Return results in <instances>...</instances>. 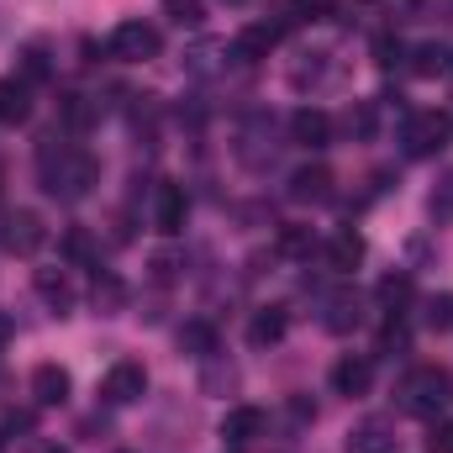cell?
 <instances>
[{
  "instance_id": "1",
  "label": "cell",
  "mask_w": 453,
  "mask_h": 453,
  "mask_svg": "<svg viewBox=\"0 0 453 453\" xmlns=\"http://www.w3.org/2000/svg\"><path fill=\"white\" fill-rule=\"evenodd\" d=\"M37 169H42V190L53 201H85L101 185V158L74 142H58V137H42Z\"/></svg>"
},
{
  "instance_id": "2",
  "label": "cell",
  "mask_w": 453,
  "mask_h": 453,
  "mask_svg": "<svg viewBox=\"0 0 453 453\" xmlns=\"http://www.w3.org/2000/svg\"><path fill=\"white\" fill-rule=\"evenodd\" d=\"M401 411H411V417H427V422H438L443 411L453 406V374L443 364H417L406 380H401Z\"/></svg>"
},
{
  "instance_id": "3",
  "label": "cell",
  "mask_w": 453,
  "mask_h": 453,
  "mask_svg": "<svg viewBox=\"0 0 453 453\" xmlns=\"http://www.w3.org/2000/svg\"><path fill=\"white\" fill-rule=\"evenodd\" d=\"M453 137V116L449 111H411L406 116V132H401V142H406V158H433V153H443Z\"/></svg>"
},
{
  "instance_id": "4",
  "label": "cell",
  "mask_w": 453,
  "mask_h": 453,
  "mask_svg": "<svg viewBox=\"0 0 453 453\" xmlns=\"http://www.w3.org/2000/svg\"><path fill=\"white\" fill-rule=\"evenodd\" d=\"M106 53L121 58V64H148V58H158L164 53V37H158V27L153 21H116L111 42H106Z\"/></svg>"
},
{
  "instance_id": "5",
  "label": "cell",
  "mask_w": 453,
  "mask_h": 453,
  "mask_svg": "<svg viewBox=\"0 0 453 453\" xmlns=\"http://www.w3.org/2000/svg\"><path fill=\"white\" fill-rule=\"evenodd\" d=\"M142 395H148V369L137 358H116L101 380V401L106 406H137Z\"/></svg>"
},
{
  "instance_id": "6",
  "label": "cell",
  "mask_w": 453,
  "mask_h": 453,
  "mask_svg": "<svg viewBox=\"0 0 453 453\" xmlns=\"http://www.w3.org/2000/svg\"><path fill=\"white\" fill-rule=\"evenodd\" d=\"M42 242H48V226H42L37 211H11V217H0V248H5V253L32 258Z\"/></svg>"
},
{
  "instance_id": "7",
  "label": "cell",
  "mask_w": 453,
  "mask_h": 453,
  "mask_svg": "<svg viewBox=\"0 0 453 453\" xmlns=\"http://www.w3.org/2000/svg\"><path fill=\"white\" fill-rule=\"evenodd\" d=\"M333 185H338V180H333L327 164H306V169L290 174V201H301V206H327V201L338 196Z\"/></svg>"
},
{
  "instance_id": "8",
  "label": "cell",
  "mask_w": 453,
  "mask_h": 453,
  "mask_svg": "<svg viewBox=\"0 0 453 453\" xmlns=\"http://www.w3.org/2000/svg\"><path fill=\"white\" fill-rule=\"evenodd\" d=\"M190 222V196H185V185H158V196H153V226L164 232V237H180Z\"/></svg>"
},
{
  "instance_id": "9",
  "label": "cell",
  "mask_w": 453,
  "mask_h": 453,
  "mask_svg": "<svg viewBox=\"0 0 453 453\" xmlns=\"http://www.w3.org/2000/svg\"><path fill=\"white\" fill-rule=\"evenodd\" d=\"M369 385H374V358L369 353H342L333 364V390L338 395L358 401V395H369Z\"/></svg>"
},
{
  "instance_id": "10",
  "label": "cell",
  "mask_w": 453,
  "mask_h": 453,
  "mask_svg": "<svg viewBox=\"0 0 453 453\" xmlns=\"http://www.w3.org/2000/svg\"><path fill=\"white\" fill-rule=\"evenodd\" d=\"M280 37H285V27H280V21H253V27H242V32H237V42H232V58H242V64H258V58H269V53L280 48Z\"/></svg>"
},
{
  "instance_id": "11",
  "label": "cell",
  "mask_w": 453,
  "mask_h": 453,
  "mask_svg": "<svg viewBox=\"0 0 453 453\" xmlns=\"http://www.w3.org/2000/svg\"><path fill=\"white\" fill-rule=\"evenodd\" d=\"M264 427H269V417H264L258 406H226V411H222V427H217V433H222L232 449H242V443L264 438Z\"/></svg>"
},
{
  "instance_id": "12",
  "label": "cell",
  "mask_w": 453,
  "mask_h": 453,
  "mask_svg": "<svg viewBox=\"0 0 453 453\" xmlns=\"http://www.w3.org/2000/svg\"><path fill=\"white\" fill-rule=\"evenodd\" d=\"M290 142L296 148H327L333 142V116L317 111V106H301L290 116Z\"/></svg>"
},
{
  "instance_id": "13",
  "label": "cell",
  "mask_w": 453,
  "mask_h": 453,
  "mask_svg": "<svg viewBox=\"0 0 453 453\" xmlns=\"http://www.w3.org/2000/svg\"><path fill=\"white\" fill-rule=\"evenodd\" d=\"M32 285H37V296H42V306H48L53 317H69V311H74V285H69L64 269H37Z\"/></svg>"
},
{
  "instance_id": "14",
  "label": "cell",
  "mask_w": 453,
  "mask_h": 453,
  "mask_svg": "<svg viewBox=\"0 0 453 453\" xmlns=\"http://www.w3.org/2000/svg\"><path fill=\"white\" fill-rule=\"evenodd\" d=\"M69 390H74V380H69L64 364H37V369H32V395H37V406H64Z\"/></svg>"
},
{
  "instance_id": "15",
  "label": "cell",
  "mask_w": 453,
  "mask_h": 453,
  "mask_svg": "<svg viewBox=\"0 0 453 453\" xmlns=\"http://www.w3.org/2000/svg\"><path fill=\"white\" fill-rule=\"evenodd\" d=\"M364 322V301L353 296V290H338V296H327V306H322V327L342 338V333H353Z\"/></svg>"
},
{
  "instance_id": "16",
  "label": "cell",
  "mask_w": 453,
  "mask_h": 453,
  "mask_svg": "<svg viewBox=\"0 0 453 453\" xmlns=\"http://www.w3.org/2000/svg\"><path fill=\"white\" fill-rule=\"evenodd\" d=\"M285 333H290V311L285 306H264L248 322V342L253 348H274V342H285Z\"/></svg>"
},
{
  "instance_id": "17",
  "label": "cell",
  "mask_w": 453,
  "mask_h": 453,
  "mask_svg": "<svg viewBox=\"0 0 453 453\" xmlns=\"http://www.w3.org/2000/svg\"><path fill=\"white\" fill-rule=\"evenodd\" d=\"M358 264H364V237H358L353 226L333 232V237H327V269H333V274H353Z\"/></svg>"
},
{
  "instance_id": "18",
  "label": "cell",
  "mask_w": 453,
  "mask_h": 453,
  "mask_svg": "<svg viewBox=\"0 0 453 453\" xmlns=\"http://www.w3.org/2000/svg\"><path fill=\"white\" fill-rule=\"evenodd\" d=\"M27 116H32V85L16 80V74L0 80V121H5V127H21Z\"/></svg>"
},
{
  "instance_id": "19",
  "label": "cell",
  "mask_w": 453,
  "mask_h": 453,
  "mask_svg": "<svg viewBox=\"0 0 453 453\" xmlns=\"http://www.w3.org/2000/svg\"><path fill=\"white\" fill-rule=\"evenodd\" d=\"M342 453H395V433H390L385 422H358V427L348 433Z\"/></svg>"
},
{
  "instance_id": "20",
  "label": "cell",
  "mask_w": 453,
  "mask_h": 453,
  "mask_svg": "<svg viewBox=\"0 0 453 453\" xmlns=\"http://www.w3.org/2000/svg\"><path fill=\"white\" fill-rule=\"evenodd\" d=\"M180 353H185V358H196V364H201V358H211V353H217V327H211V322H201V317H196V322H185V327H180Z\"/></svg>"
},
{
  "instance_id": "21",
  "label": "cell",
  "mask_w": 453,
  "mask_h": 453,
  "mask_svg": "<svg viewBox=\"0 0 453 453\" xmlns=\"http://www.w3.org/2000/svg\"><path fill=\"white\" fill-rule=\"evenodd\" d=\"M201 390H206V395H232V390H237V364H226L222 353L201 358Z\"/></svg>"
},
{
  "instance_id": "22",
  "label": "cell",
  "mask_w": 453,
  "mask_h": 453,
  "mask_svg": "<svg viewBox=\"0 0 453 453\" xmlns=\"http://www.w3.org/2000/svg\"><path fill=\"white\" fill-rule=\"evenodd\" d=\"M96 116H101V106H90V96H80V90H64V96H58V121H64L69 132H85Z\"/></svg>"
},
{
  "instance_id": "23",
  "label": "cell",
  "mask_w": 453,
  "mask_h": 453,
  "mask_svg": "<svg viewBox=\"0 0 453 453\" xmlns=\"http://www.w3.org/2000/svg\"><path fill=\"white\" fill-rule=\"evenodd\" d=\"M449 48H443V42H422V48H417V53H411V74H417V80H438V74H449Z\"/></svg>"
},
{
  "instance_id": "24",
  "label": "cell",
  "mask_w": 453,
  "mask_h": 453,
  "mask_svg": "<svg viewBox=\"0 0 453 453\" xmlns=\"http://www.w3.org/2000/svg\"><path fill=\"white\" fill-rule=\"evenodd\" d=\"M96 306H101V317H116L127 306V285L116 280L111 269H96Z\"/></svg>"
},
{
  "instance_id": "25",
  "label": "cell",
  "mask_w": 453,
  "mask_h": 453,
  "mask_svg": "<svg viewBox=\"0 0 453 453\" xmlns=\"http://www.w3.org/2000/svg\"><path fill=\"white\" fill-rule=\"evenodd\" d=\"M374 132H380V106L374 101H353L348 106V137L353 142H369Z\"/></svg>"
},
{
  "instance_id": "26",
  "label": "cell",
  "mask_w": 453,
  "mask_h": 453,
  "mask_svg": "<svg viewBox=\"0 0 453 453\" xmlns=\"http://www.w3.org/2000/svg\"><path fill=\"white\" fill-rule=\"evenodd\" d=\"M422 327H427V333H453V290L422 301Z\"/></svg>"
},
{
  "instance_id": "27",
  "label": "cell",
  "mask_w": 453,
  "mask_h": 453,
  "mask_svg": "<svg viewBox=\"0 0 453 453\" xmlns=\"http://www.w3.org/2000/svg\"><path fill=\"white\" fill-rule=\"evenodd\" d=\"M427 217H433L438 226L453 222V169L438 180V185H433V196H427Z\"/></svg>"
},
{
  "instance_id": "28",
  "label": "cell",
  "mask_w": 453,
  "mask_h": 453,
  "mask_svg": "<svg viewBox=\"0 0 453 453\" xmlns=\"http://www.w3.org/2000/svg\"><path fill=\"white\" fill-rule=\"evenodd\" d=\"M64 258H69V264H96V237H90L85 226H69V232H64Z\"/></svg>"
},
{
  "instance_id": "29",
  "label": "cell",
  "mask_w": 453,
  "mask_h": 453,
  "mask_svg": "<svg viewBox=\"0 0 453 453\" xmlns=\"http://www.w3.org/2000/svg\"><path fill=\"white\" fill-rule=\"evenodd\" d=\"M16 58H21V74H16V80H27V85H42V80L53 74V69H48V53H42L37 42H32V48H21Z\"/></svg>"
},
{
  "instance_id": "30",
  "label": "cell",
  "mask_w": 453,
  "mask_h": 453,
  "mask_svg": "<svg viewBox=\"0 0 453 453\" xmlns=\"http://www.w3.org/2000/svg\"><path fill=\"white\" fill-rule=\"evenodd\" d=\"M406 301H411V274H385V280H380V306L401 311Z\"/></svg>"
},
{
  "instance_id": "31",
  "label": "cell",
  "mask_w": 453,
  "mask_h": 453,
  "mask_svg": "<svg viewBox=\"0 0 453 453\" xmlns=\"http://www.w3.org/2000/svg\"><path fill=\"white\" fill-rule=\"evenodd\" d=\"M164 16L174 27H201L206 21V0H164Z\"/></svg>"
},
{
  "instance_id": "32",
  "label": "cell",
  "mask_w": 453,
  "mask_h": 453,
  "mask_svg": "<svg viewBox=\"0 0 453 453\" xmlns=\"http://www.w3.org/2000/svg\"><path fill=\"white\" fill-rule=\"evenodd\" d=\"M311 242H317V237H311V226H280V253H311Z\"/></svg>"
},
{
  "instance_id": "33",
  "label": "cell",
  "mask_w": 453,
  "mask_h": 453,
  "mask_svg": "<svg viewBox=\"0 0 453 453\" xmlns=\"http://www.w3.org/2000/svg\"><path fill=\"white\" fill-rule=\"evenodd\" d=\"M180 269H185V258H180V253H158V258H153V280H158V285H174V280H180Z\"/></svg>"
},
{
  "instance_id": "34",
  "label": "cell",
  "mask_w": 453,
  "mask_h": 453,
  "mask_svg": "<svg viewBox=\"0 0 453 453\" xmlns=\"http://www.w3.org/2000/svg\"><path fill=\"white\" fill-rule=\"evenodd\" d=\"M401 53H406V48H401L395 37H374V64H380V69H395Z\"/></svg>"
},
{
  "instance_id": "35",
  "label": "cell",
  "mask_w": 453,
  "mask_h": 453,
  "mask_svg": "<svg viewBox=\"0 0 453 453\" xmlns=\"http://www.w3.org/2000/svg\"><path fill=\"white\" fill-rule=\"evenodd\" d=\"M406 342H411V333H406L401 322H385V333H380V353H406Z\"/></svg>"
},
{
  "instance_id": "36",
  "label": "cell",
  "mask_w": 453,
  "mask_h": 453,
  "mask_svg": "<svg viewBox=\"0 0 453 453\" xmlns=\"http://www.w3.org/2000/svg\"><path fill=\"white\" fill-rule=\"evenodd\" d=\"M427 453H453V422H433L427 427Z\"/></svg>"
},
{
  "instance_id": "37",
  "label": "cell",
  "mask_w": 453,
  "mask_h": 453,
  "mask_svg": "<svg viewBox=\"0 0 453 453\" xmlns=\"http://www.w3.org/2000/svg\"><path fill=\"white\" fill-rule=\"evenodd\" d=\"M16 338V327H11V317H5V311H0V348H5V342Z\"/></svg>"
},
{
  "instance_id": "38",
  "label": "cell",
  "mask_w": 453,
  "mask_h": 453,
  "mask_svg": "<svg viewBox=\"0 0 453 453\" xmlns=\"http://www.w3.org/2000/svg\"><path fill=\"white\" fill-rule=\"evenodd\" d=\"M32 453H69V449H58V443H37Z\"/></svg>"
},
{
  "instance_id": "39",
  "label": "cell",
  "mask_w": 453,
  "mask_h": 453,
  "mask_svg": "<svg viewBox=\"0 0 453 453\" xmlns=\"http://www.w3.org/2000/svg\"><path fill=\"white\" fill-rule=\"evenodd\" d=\"M0 453H5V433H0Z\"/></svg>"
},
{
  "instance_id": "40",
  "label": "cell",
  "mask_w": 453,
  "mask_h": 453,
  "mask_svg": "<svg viewBox=\"0 0 453 453\" xmlns=\"http://www.w3.org/2000/svg\"><path fill=\"white\" fill-rule=\"evenodd\" d=\"M449 74H453V58H449Z\"/></svg>"
},
{
  "instance_id": "41",
  "label": "cell",
  "mask_w": 453,
  "mask_h": 453,
  "mask_svg": "<svg viewBox=\"0 0 453 453\" xmlns=\"http://www.w3.org/2000/svg\"><path fill=\"white\" fill-rule=\"evenodd\" d=\"M0 180H5V174H0Z\"/></svg>"
}]
</instances>
